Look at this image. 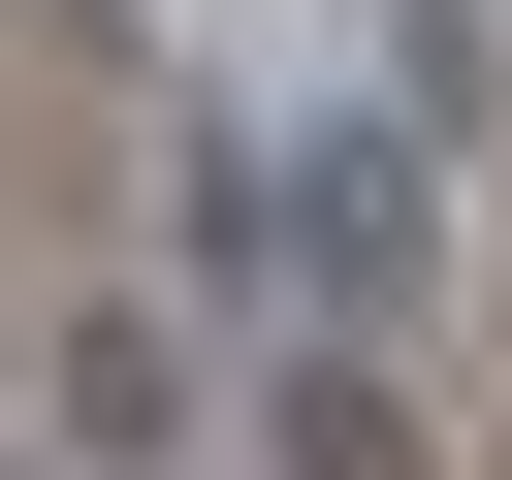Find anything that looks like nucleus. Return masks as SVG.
Returning a JSON list of instances; mask_svg holds the SVG:
<instances>
[{"label": "nucleus", "mask_w": 512, "mask_h": 480, "mask_svg": "<svg viewBox=\"0 0 512 480\" xmlns=\"http://www.w3.org/2000/svg\"><path fill=\"white\" fill-rule=\"evenodd\" d=\"M256 448H288V480H416V384H384L352 320H288V352H256Z\"/></svg>", "instance_id": "f03ea898"}, {"label": "nucleus", "mask_w": 512, "mask_h": 480, "mask_svg": "<svg viewBox=\"0 0 512 480\" xmlns=\"http://www.w3.org/2000/svg\"><path fill=\"white\" fill-rule=\"evenodd\" d=\"M192 416H224V384H192V320H160V288H96V320L32 352V448H64V480H192Z\"/></svg>", "instance_id": "f257e3e1"}]
</instances>
